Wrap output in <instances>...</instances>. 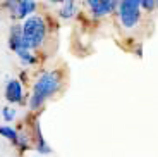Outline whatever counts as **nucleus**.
<instances>
[{"label":"nucleus","mask_w":158,"mask_h":157,"mask_svg":"<svg viewBox=\"0 0 158 157\" xmlns=\"http://www.w3.org/2000/svg\"><path fill=\"white\" fill-rule=\"evenodd\" d=\"M60 88V78L57 73H43L35 83L33 88V95L29 98V107L31 109H40L43 105V102L48 97L55 93Z\"/></svg>","instance_id":"obj_1"},{"label":"nucleus","mask_w":158,"mask_h":157,"mask_svg":"<svg viewBox=\"0 0 158 157\" xmlns=\"http://www.w3.org/2000/svg\"><path fill=\"white\" fill-rule=\"evenodd\" d=\"M47 36V24L41 17L38 16H29L23 24V40H24V48L23 50H33L43 43Z\"/></svg>","instance_id":"obj_2"},{"label":"nucleus","mask_w":158,"mask_h":157,"mask_svg":"<svg viewBox=\"0 0 158 157\" xmlns=\"http://www.w3.org/2000/svg\"><path fill=\"white\" fill-rule=\"evenodd\" d=\"M118 19L126 29H132L141 19V4L139 0H122L118 2Z\"/></svg>","instance_id":"obj_3"},{"label":"nucleus","mask_w":158,"mask_h":157,"mask_svg":"<svg viewBox=\"0 0 158 157\" xmlns=\"http://www.w3.org/2000/svg\"><path fill=\"white\" fill-rule=\"evenodd\" d=\"M88 7L91 9L95 17H103L108 16L110 12H114L118 7V2H114V0H89Z\"/></svg>","instance_id":"obj_4"},{"label":"nucleus","mask_w":158,"mask_h":157,"mask_svg":"<svg viewBox=\"0 0 158 157\" xmlns=\"http://www.w3.org/2000/svg\"><path fill=\"white\" fill-rule=\"evenodd\" d=\"M9 7H14V11H12V14H14V17H17V19H23V17H26L28 19L29 14L31 12H35L36 9V2H10L9 4Z\"/></svg>","instance_id":"obj_5"},{"label":"nucleus","mask_w":158,"mask_h":157,"mask_svg":"<svg viewBox=\"0 0 158 157\" xmlns=\"http://www.w3.org/2000/svg\"><path fill=\"white\" fill-rule=\"evenodd\" d=\"M5 98L12 104H17L23 100V87L17 79H10L5 87Z\"/></svg>","instance_id":"obj_6"},{"label":"nucleus","mask_w":158,"mask_h":157,"mask_svg":"<svg viewBox=\"0 0 158 157\" xmlns=\"http://www.w3.org/2000/svg\"><path fill=\"white\" fill-rule=\"evenodd\" d=\"M9 47L16 50V54L24 48V40H23V26L16 24L10 28V35H9Z\"/></svg>","instance_id":"obj_7"},{"label":"nucleus","mask_w":158,"mask_h":157,"mask_svg":"<svg viewBox=\"0 0 158 157\" xmlns=\"http://www.w3.org/2000/svg\"><path fill=\"white\" fill-rule=\"evenodd\" d=\"M74 12H76V2L67 0V2L62 4V7H60V11H59V16L62 17V19H71V17L74 16Z\"/></svg>","instance_id":"obj_8"},{"label":"nucleus","mask_w":158,"mask_h":157,"mask_svg":"<svg viewBox=\"0 0 158 157\" xmlns=\"http://www.w3.org/2000/svg\"><path fill=\"white\" fill-rule=\"evenodd\" d=\"M0 135L5 137V138H9V140H12V141H17V138H19L17 131L12 130V128H9V126H0Z\"/></svg>","instance_id":"obj_9"},{"label":"nucleus","mask_w":158,"mask_h":157,"mask_svg":"<svg viewBox=\"0 0 158 157\" xmlns=\"http://www.w3.org/2000/svg\"><path fill=\"white\" fill-rule=\"evenodd\" d=\"M17 55H19V59H21V62L23 64H35L36 62V59H35V55L31 54L29 50H19L17 52Z\"/></svg>","instance_id":"obj_10"},{"label":"nucleus","mask_w":158,"mask_h":157,"mask_svg":"<svg viewBox=\"0 0 158 157\" xmlns=\"http://www.w3.org/2000/svg\"><path fill=\"white\" fill-rule=\"evenodd\" d=\"M139 4H141V9H146V11H153L158 7V2L155 0H139Z\"/></svg>","instance_id":"obj_11"},{"label":"nucleus","mask_w":158,"mask_h":157,"mask_svg":"<svg viewBox=\"0 0 158 157\" xmlns=\"http://www.w3.org/2000/svg\"><path fill=\"white\" fill-rule=\"evenodd\" d=\"M38 152H41V154H50V147L47 145L43 141V138H41V135L38 133Z\"/></svg>","instance_id":"obj_12"},{"label":"nucleus","mask_w":158,"mask_h":157,"mask_svg":"<svg viewBox=\"0 0 158 157\" xmlns=\"http://www.w3.org/2000/svg\"><path fill=\"white\" fill-rule=\"evenodd\" d=\"M2 114H4L5 121H12L16 118V109H2Z\"/></svg>","instance_id":"obj_13"},{"label":"nucleus","mask_w":158,"mask_h":157,"mask_svg":"<svg viewBox=\"0 0 158 157\" xmlns=\"http://www.w3.org/2000/svg\"><path fill=\"white\" fill-rule=\"evenodd\" d=\"M16 143H19L23 149H26V145H28V138L24 137V135H19V138H17V141Z\"/></svg>","instance_id":"obj_14"}]
</instances>
